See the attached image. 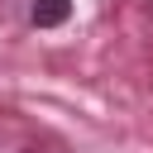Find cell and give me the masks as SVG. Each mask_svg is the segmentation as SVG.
Masks as SVG:
<instances>
[{"label": "cell", "mask_w": 153, "mask_h": 153, "mask_svg": "<svg viewBox=\"0 0 153 153\" xmlns=\"http://www.w3.org/2000/svg\"><path fill=\"white\" fill-rule=\"evenodd\" d=\"M72 19V0H29V24L33 29H62Z\"/></svg>", "instance_id": "6da1fadb"}]
</instances>
